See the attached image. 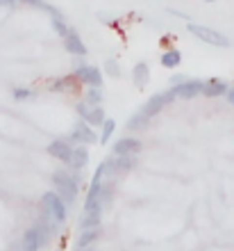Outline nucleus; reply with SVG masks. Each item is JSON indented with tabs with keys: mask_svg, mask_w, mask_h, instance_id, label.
Listing matches in <instances>:
<instances>
[{
	"mask_svg": "<svg viewBox=\"0 0 234 251\" xmlns=\"http://www.w3.org/2000/svg\"><path fill=\"white\" fill-rule=\"evenodd\" d=\"M52 185H55V192L59 194V199L66 203V208L78 201L80 185L73 180V176H71L68 169H59V172L52 174Z\"/></svg>",
	"mask_w": 234,
	"mask_h": 251,
	"instance_id": "nucleus-1",
	"label": "nucleus"
},
{
	"mask_svg": "<svg viewBox=\"0 0 234 251\" xmlns=\"http://www.w3.org/2000/svg\"><path fill=\"white\" fill-rule=\"evenodd\" d=\"M105 73L111 75V78H121V66H118L116 60H107L105 62Z\"/></svg>",
	"mask_w": 234,
	"mask_h": 251,
	"instance_id": "nucleus-25",
	"label": "nucleus"
},
{
	"mask_svg": "<svg viewBox=\"0 0 234 251\" xmlns=\"http://www.w3.org/2000/svg\"><path fill=\"white\" fill-rule=\"evenodd\" d=\"M132 82L141 89V87H146L150 82V66L146 64V62H139V64H134V69H132Z\"/></svg>",
	"mask_w": 234,
	"mask_h": 251,
	"instance_id": "nucleus-16",
	"label": "nucleus"
},
{
	"mask_svg": "<svg viewBox=\"0 0 234 251\" xmlns=\"http://www.w3.org/2000/svg\"><path fill=\"white\" fill-rule=\"evenodd\" d=\"M105 94H103V87H86V94H85V103L89 107H98L103 103Z\"/></svg>",
	"mask_w": 234,
	"mask_h": 251,
	"instance_id": "nucleus-19",
	"label": "nucleus"
},
{
	"mask_svg": "<svg viewBox=\"0 0 234 251\" xmlns=\"http://www.w3.org/2000/svg\"><path fill=\"white\" fill-rule=\"evenodd\" d=\"M64 48L68 50L71 55H75V57H86V46L85 41L80 39V34L75 32L71 27V32H68V37H64Z\"/></svg>",
	"mask_w": 234,
	"mask_h": 251,
	"instance_id": "nucleus-11",
	"label": "nucleus"
},
{
	"mask_svg": "<svg viewBox=\"0 0 234 251\" xmlns=\"http://www.w3.org/2000/svg\"><path fill=\"white\" fill-rule=\"evenodd\" d=\"M202 87H205V80H200V78L184 80L180 87H175V94H177V99L191 100V99H195V96H200V94H202Z\"/></svg>",
	"mask_w": 234,
	"mask_h": 251,
	"instance_id": "nucleus-6",
	"label": "nucleus"
},
{
	"mask_svg": "<svg viewBox=\"0 0 234 251\" xmlns=\"http://www.w3.org/2000/svg\"><path fill=\"white\" fill-rule=\"evenodd\" d=\"M12 96H14V100L23 103V100L34 99V96H37V92H34V89H30V87H14V89H12Z\"/></svg>",
	"mask_w": 234,
	"mask_h": 251,
	"instance_id": "nucleus-22",
	"label": "nucleus"
},
{
	"mask_svg": "<svg viewBox=\"0 0 234 251\" xmlns=\"http://www.w3.org/2000/svg\"><path fill=\"white\" fill-rule=\"evenodd\" d=\"M137 165V155H116V158H111V167H114V172H130L134 169Z\"/></svg>",
	"mask_w": 234,
	"mask_h": 251,
	"instance_id": "nucleus-17",
	"label": "nucleus"
},
{
	"mask_svg": "<svg viewBox=\"0 0 234 251\" xmlns=\"http://www.w3.org/2000/svg\"><path fill=\"white\" fill-rule=\"evenodd\" d=\"M98 142V135L96 130H93L91 126L86 124V121H78L75 124V128H73L71 137H68V144H78V146H91Z\"/></svg>",
	"mask_w": 234,
	"mask_h": 251,
	"instance_id": "nucleus-5",
	"label": "nucleus"
},
{
	"mask_svg": "<svg viewBox=\"0 0 234 251\" xmlns=\"http://www.w3.org/2000/svg\"><path fill=\"white\" fill-rule=\"evenodd\" d=\"M21 2H25V5H34V7H41V9H43V5H46V0H21Z\"/></svg>",
	"mask_w": 234,
	"mask_h": 251,
	"instance_id": "nucleus-28",
	"label": "nucleus"
},
{
	"mask_svg": "<svg viewBox=\"0 0 234 251\" xmlns=\"http://www.w3.org/2000/svg\"><path fill=\"white\" fill-rule=\"evenodd\" d=\"M80 85H86V87H103V71L98 66H89V64H82L78 62L75 64V73Z\"/></svg>",
	"mask_w": 234,
	"mask_h": 251,
	"instance_id": "nucleus-4",
	"label": "nucleus"
},
{
	"mask_svg": "<svg viewBox=\"0 0 234 251\" xmlns=\"http://www.w3.org/2000/svg\"><path fill=\"white\" fill-rule=\"evenodd\" d=\"M52 27H55V32L64 39V37H68V32H71V27L64 23V19H52Z\"/></svg>",
	"mask_w": 234,
	"mask_h": 251,
	"instance_id": "nucleus-24",
	"label": "nucleus"
},
{
	"mask_svg": "<svg viewBox=\"0 0 234 251\" xmlns=\"http://www.w3.org/2000/svg\"><path fill=\"white\" fill-rule=\"evenodd\" d=\"M48 153H50V158L59 160V162H64L68 165L71 162V153H73V146L66 142V139H55L48 144Z\"/></svg>",
	"mask_w": 234,
	"mask_h": 251,
	"instance_id": "nucleus-8",
	"label": "nucleus"
},
{
	"mask_svg": "<svg viewBox=\"0 0 234 251\" xmlns=\"http://www.w3.org/2000/svg\"><path fill=\"white\" fill-rule=\"evenodd\" d=\"M78 78L75 75H64V78L55 80V82H50L48 85V89L50 92H57V94H64V92H73V89H78Z\"/></svg>",
	"mask_w": 234,
	"mask_h": 251,
	"instance_id": "nucleus-14",
	"label": "nucleus"
},
{
	"mask_svg": "<svg viewBox=\"0 0 234 251\" xmlns=\"http://www.w3.org/2000/svg\"><path fill=\"white\" fill-rule=\"evenodd\" d=\"M166 105H169V103H166V96H164V92H159V94H152V96L141 105L139 112H141L146 119H152V117H157Z\"/></svg>",
	"mask_w": 234,
	"mask_h": 251,
	"instance_id": "nucleus-7",
	"label": "nucleus"
},
{
	"mask_svg": "<svg viewBox=\"0 0 234 251\" xmlns=\"http://www.w3.org/2000/svg\"><path fill=\"white\" fill-rule=\"evenodd\" d=\"M139 153H141V139L137 137L116 139L114 144V155H139Z\"/></svg>",
	"mask_w": 234,
	"mask_h": 251,
	"instance_id": "nucleus-9",
	"label": "nucleus"
},
{
	"mask_svg": "<svg viewBox=\"0 0 234 251\" xmlns=\"http://www.w3.org/2000/svg\"><path fill=\"white\" fill-rule=\"evenodd\" d=\"M148 121L150 119H146L141 112H137V114H132V117H130V121H128V128H130V130H143V128L148 126Z\"/></svg>",
	"mask_w": 234,
	"mask_h": 251,
	"instance_id": "nucleus-23",
	"label": "nucleus"
},
{
	"mask_svg": "<svg viewBox=\"0 0 234 251\" xmlns=\"http://www.w3.org/2000/svg\"><path fill=\"white\" fill-rule=\"evenodd\" d=\"M184 80H189V78H184V75H180V73H177V75H170V87H180Z\"/></svg>",
	"mask_w": 234,
	"mask_h": 251,
	"instance_id": "nucleus-27",
	"label": "nucleus"
},
{
	"mask_svg": "<svg viewBox=\"0 0 234 251\" xmlns=\"http://www.w3.org/2000/svg\"><path fill=\"white\" fill-rule=\"evenodd\" d=\"M225 99H228L230 105H234V87H230V89H228V94H225Z\"/></svg>",
	"mask_w": 234,
	"mask_h": 251,
	"instance_id": "nucleus-29",
	"label": "nucleus"
},
{
	"mask_svg": "<svg viewBox=\"0 0 234 251\" xmlns=\"http://www.w3.org/2000/svg\"><path fill=\"white\" fill-rule=\"evenodd\" d=\"M230 89V85L225 80L221 78H212V80H205V87H202V96L207 99H218V96H225Z\"/></svg>",
	"mask_w": 234,
	"mask_h": 251,
	"instance_id": "nucleus-10",
	"label": "nucleus"
},
{
	"mask_svg": "<svg viewBox=\"0 0 234 251\" xmlns=\"http://www.w3.org/2000/svg\"><path fill=\"white\" fill-rule=\"evenodd\" d=\"M89 162V146H73V153H71V167L73 172H82Z\"/></svg>",
	"mask_w": 234,
	"mask_h": 251,
	"instance_id": "nucleus-12",
	"label": "nucleus"
},
{
	"mask_svg": "<svg viewBox=\"0 0 234 251\" xmlns=\"http://www.w3.org/2000/svg\"><path fill=\"white\" fill-rule=\"evenodd\" d=\"M205 2H214V0H205Z\"/></svg>",
	"mask_w": 234,
	"mask_h": 251,
	"instance_id": "nucleus-32",
	"label": "nucleus"
},
{
	"mask_svg": "<svg viewBox=\"0 0 234 251\" xmlns=\"http://www.w3.org/2000/svg\"><path fill=\"white\" fill-rule=\"evenodd\" d=\"M41 249V240H39V231L30 226L25 228L23 238H21V251H39Z\"/></svg>",
	"mask_w": 234,
	"mask_h": 251,
	"instance_id": "nucleus-13",
	"label": "nucleus"
},
{
	"mask_svg": "<svg viewBox=\"0 0 234 251\" xmlns=\"http://www.w3.org/2000/svg\"><path fill=\"white\" fill-rule=\"evenodd\" d=\"M100 128H103V130H100V137H98V142H100V144H107V142L111 139V135H114V130H116V121L107 117V119H105V124L100 126Z\"/></svg>",
	"mask_w": 234,
	"mask_h": 251,
	"instance_id": "nucleus-21",
	"label": "nucleus"
},
{
	"mask_svg": "<svg viewBox=\"0 0 234 251\" xmlns=\"http://www.w3.org/2000/svg\"><path fill=\"white\" fill-rule=\"evenodd\" d=\"M187 30L193 34V37H198L200 41H205V44H209V46H214V48H228L230 46L228 37L223 32H218V30H214V27L200 25V23H189Z\"/></svg>",
	"mask_w": 234,
	"mask_h": 251,
	"instance_id": "nucleus-3",
	"label": "nucleus"
},
{
	"mask_svg": "<svg viewBox=\"0 0 234 251\" xmlns=\"http://www.w3.org/2000/svg\"><path fill=\"white\" fill-rule=\"evenodd\" d=\"M16 2H21V0H0V5H7V7L16 5Z\"/></svg>",
	"mask_w": 234,
	"mask_h": 251,
	"instance_id": "nucleus-30",
	"label": "nucleus"
},
{
	"mask_svg": "<svg viewBox=\"0 0 234 251\" xmlns=\"http://www.w3.org/2000/svg\"><path fill=\"white\" fill-rule=\"evenodd\" d=\"M100 233H103L100 226H96V228H85V231L80 233L78 242H75V249L82 251V249H86V247H93V242L100 238Z\"/></svg>",
	"mask_w": 234,
	"mask_h": 251,
	"instance_id": "nucleus-15",
	"label": "nucleus"
},
{
	"mask_svg": "<svg viewBox=\"0 0 234 251\" xmlns=\"http://www.w3.org/2000/svg\"><path fill=\"white\" fill-rule=\"evenodd\" d=\"M105 119H107V117H105V110L98 105V107H91V110H89V114H86L82 121H86L91 128H96V126H103Z\"/></svg>",
	"mask_w": 234,
	"mask_h": 251,
	"instance_id": "nucleus-20",
	"label": "nucleus"
},
{
	"mask_svg": "<svg viewBox=\"0 0 234 251\" xmlns=\"http://www.w3.org/2000/svg\"><path fill=\"white\" fill-rule=\"evenodd\" d=\"M75 110H78V114L82 117V119H85L86 114H89V110H91V107H89V105L85 103V100H82V103H78V107H75Z\"/></svg>",
	"mask_w": 234,
	"mask_h": 251,
	"instance_id": "nucleus-26",
	"label": "nucleus"
},
{
	"mask_svg": "<svg viewBox=\"0 0 234 251\" xmlns=\"http://www.w3.org/2000/svg\"><path fill=\"white\" fill-rule=\"evenodd\" d=\"M19 251H21V249H19Z\"/></svg>",
	"mask_w": 234,
	"mask_h": 251,
	"instance_id": "nucleus-33",
	"label": "nucleus"
},
{
	"mask_svg": "<svg viewBox=\"0 0 234 251\" xmlns=\"http://www.w3.org/2000/svg\"><path fill=\"white\" fill-rule=\"evenodd\" d=\"M159 62H162V66H166V69H175V66H180V62H182V53H180L177 48H169V50L162 53Z\"/></svg>",
	"mask_w": 234,
	"mask_h": 251,
	"instance_id": "nucleus-18",
	"label": "nucleus"
},
{
	"mask_svg": "<svg viewBox=\"0 0 234 251\" xmlns=\"http://www.w3.org/2000/svg\"><path fill=\"white\" fill-rule=\"evenodd\" d=\"M39 208H41V215H48V217H52L57 224H64L66 217H68V208H66V203L59 199V194L55 190L52 192H46L43 197H41L39 201Z\"/></svg>",
	"mask_w": 234,
	"mask_h": 251,
	"instance_id": "nucleus-2",
	"label": "nucleus"
},
{
	"mask_svg": "<svg viewBox=\"0 0 234 251\" xmlns=\"http://www.w3.org/2000/svg\"><path fill=\"white\" fill-rule=\"evenodd\" d=\"M82 251H96V249H93V247H86V249H82Z\"/></svg>",
	"mask_w": 234,
	"mask_h": 251,
	"instance_id": "nucleus-31",
	"label": "nucleus"
}]
</instances>
